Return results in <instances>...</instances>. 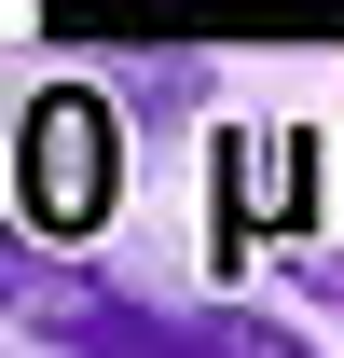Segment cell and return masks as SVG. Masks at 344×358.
<instances>
[{
    "label": "cell",
    "instance_id": "6da1fadb",
    "mask_svg": "<svg viewBox=\"0 0 344 358\" xmlns=\"http://www.w3.org/2000/svg\"><path fill=\"white\" fill-rule=\"evenodd\" d=\"M0 317H14L28 345H69V358H166L179 345L138 289H110L96 262H69L42 234H0Z\"/></svg>",
    "mask_w": 344,
    "mask_h": 358
},
{
    "label": "cell",
    "instance_id": "7a4b0ae2",
    "mask_svg": "<svg viewBox=\"0 0 344 358\" xmlns=\"http://www.w3.org/2000/svg\"><path fill=\"white\" fill-rule=\"evenodd\" d=\"M110 166H124V138H110V110H83V96H55V110H42V152H28V207H42L55 234H83L96 207H110Z\"/></svg>",
    "mask_w": 344,
    "mask_h": 358
},
{
    "label": "cell",
    "instance_id": "3957f363",
    "mask_svg": "<svg viewBox=\"0 0 344 358\" xmlns=\"http://www.w3.org/2000/svg\"><path fill=\"white\" fill-rule=\"evenodd\" d=\"M179 345H207V358H289L303 331H289V317H261V303H220V317H193Z\"/></svg>",
    "mask_w": 344,
    "mask_h": 358
}]
</instances>
